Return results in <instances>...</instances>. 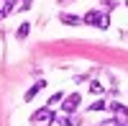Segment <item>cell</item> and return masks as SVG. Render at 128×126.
Wrapping results in <instances>:
<instances>
[{
  "label": "cell",
  "mask_w": 128,
  "mask_h": 126,
  "mask_svg": "<svg viewBox=\"0 0 128 126\" xmlns=\"http://www.w3.org/2000/svg\"><path fill=\"white\" fill-rule=\"evenodd\" d=\"M82 23H87V26H98V28H108V16L100 13V10H87V13L82 16Z\"/></svg>",
  "instance_id": "6da1fadb"
},
{
  "label": "cell",
  "mask_w": 128,
  "mask_h": 126,
  "mask_svg": "<svg viewBox=\"0 0 128 126\" xmlns=\"http://www.w3.org/2000/svg\"><path fill=\"white\" fill-rule=\"evenodd\" d=\"M80 103H82V95H80V93H72V95H67V98L62 100V111L69 116V113H74V111L80 108Z\"/></svg>",
  "instance_id": "7a4b0ae2"
},
{
  "label": "cell",
  "mask_w": 128,
  "mask_h": 126,
  "mask_svg": "<svg viewBox=\"0 0 128 126\" xmlns=\"http://www.w3.org/2000/svg\"><path fill=\"white\" fill-rule=\"evenodd\" d=\"M108 108L113 111V118H115V121H120L123 126L128 123V108H126V106H120V103H118V100H113V103H110V106H108Z\"/></svg>",
  "instance_id": "3957f363"
},
{
  "label": "cell",
  "mask_w": 128,
  "mask_h": 126,
  "mask_svg": "<svg viewBox=\"0 0 128 126\" xmlns=\"http://www.w3.org/2000/svg\"><path fill=\"white\" fill-rule=\"evenodd\" d=\"M51 118H54V113H51V108H38L36 113H34V116H31V121H34V123H41V121H51Z\"/></svg>",
  "instance_id": "277c9868"
},
{
  "label": "cell",
  "mask_w": 128,
  "mask_h": 126,
  "mask_svg": "<svg viewBox=\"0 0 128 126\" xmlns=\"http://www.w3.org/2000/svg\"><path fill=\"white\" fill-rule=\"evenodd\" d=\"M44 88H46V82H44V80H38L36 85H31V88L26 90V95H23V98H26V100H34V98H36V95H38V93L44 90Z\"/></svg>",
  "instance_id": "5b68a950"
},
{
  "label": "cell",
  "mask_w": 128,
  "mask_h": 126,
  "mask_svg": "<svg viewBox=\"0 0 128 126\" xmlns=\"http://www.w3.org/2000/svg\"><path fill=\"white\" fill-rule=\"evenodd\" d=\"M62 23H67V26H80L82 23V16H72V13H62L59 16Z\"/></svg>",
  "instance_id": "8992f818"
},
{
  "label": "cell",
  "mask_w": 128,
  "mask_h": 126,
  "mask_svg": "<svg viewBox=\"0 0 128 126\" xmlns=\"http://www.w3.org/2000/svg\"><path fill=\"white\" fill-rule=\"evenodd\" d=\"M62 100H64V93H54V95L49 98V103H46V108H56V106H59Z\"/></svg>",
  "instance_id": "52a82bcc"
},
{
  "label": "cell",
  "mask_w": 128,
  "mask_h": 126,
  "mask_svg": "<svg viewBox=\"0 0 128 126\" xmlns=\"http://www.w3.org/2000/svg\"><path fill=\"white\" fill-rule=\"evenodd\" d=\"M49 126H69V121H67V116H54L49 121Z\"/></svg>",
  "instance_id": "ba28073f"
},
{
  "label": "cell",
  "mask_w": 128,
  "mask_h": 126,
  "mask_svg": "<svg viewBox=\"0 0 128 126\" xmlns=\"http://www.w3.org/2000/svg\"><path fill=\"white\" fill-rule=\"evenodd\" d=\"M13 8H16V0H5V5H3V10H0V18H3V16H8L10 10H13Z\"/></svg>",
  "instance_id": "9c48e42d"
},
{
  "label": "cell",
  "mask_w": 128,
  "mask_h": 126,
  "mask_svg": "<svg viewBox=\"0 0 128 126\" xmlns=\"http://www.w3.org/2000/svg\"><path fill=\"white\" fill-rule=\"evenodd\" d=\"M90 93H95V95H102V93H105V88L100 85L98 80H95V82H90Z\"/></svg>",
  "instance_id": "30bf717a"
},
{
  "label": "cell",
  "mask_w": 128,
  "mask_h": 126,
  "mask_svg": "<svg viewBox=\"0 0 128 126\" xmlns=\"http://www.w3.org/2000/svg\"><path fill=\"white\" fill-rule=\"evenodd\" d=\"M28 31H31L28 23H20V28H18V34H16V36H18V39H26V36H28Z\"/></svg>",
  "instance_id": "8fae6325"
},
{
  "label": "cell",
  "mask_w": 128,
  "mask_h": 126,
  "mask_svg": "<svg viewBox=\"0 0 128 126\" xmlns=\"http://www.w3.org/2000/svg\"><path fill=\"white\" fill-rule=\"evenodd\" d=\"M105 108H108V103H105V100H95L92 106H90V111H105Z\"/></svg>",
  "instance_id": "7c38bea8"
},
{
  "label": "cell",
  "mask_w": 128,
  "mask_h": 126,
  "mask_svg": "<svg viewBox=\"0 0 128 126\" xmlns=\"http://www.w3.org/2000/svg\"><path fill=\"white\" fill-rule=\"evenodd\" d=\"M100 126H123V123H120V121H115V118H108V121H102Z\"/></svg>",
  "instance_id": "4fadbf2b"
},
{
  "label": "cell",
  "mask_w": 128,
  "mask_h": 126,
  "mask_svg": "<svg viewBox=\"0 0 128 126\" xmlns=\"http://www.w3.org/2000/svg\"><path fill=\"white\" fill-rule=\"evenodd\" d=\"M31 3H34V0H23V3H20V8H23V10H28V8H31Z\"/></svg>",
  "instance_id": "5bb4252c"
},
{
  "label": "cell",
  "mask_w": 128,
  "mask_h": 126,
  "mask_svg": "<svg viewBox=\"0 0 128 126\" xmlns=\"http://www.w3.org/2000/svg\"><path fill=\"white\" fill-rule=\"evenodd\" d=\"M126 5H128V0H126Z\"/></svg>",
  "instance_id": "9a60e30c"
},
{
  "label": "cell",
  "mask_w": 128,
  "mask_h": 126,
  "mask_svg": "<svg viewBox=\"0 0 128 126\" xmlns=\"http://www.w3.org/2000/svg\"><path fill=\"white\" fill-rule=\"evenodd\" d=\"M126 126H128V123H126Z\"/></svg>",
  "instance_id": "2e32d148"
}]
</instances>
